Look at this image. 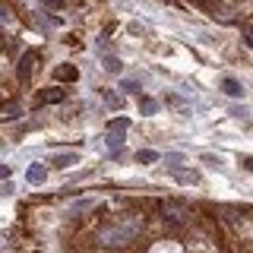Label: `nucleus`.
<instances>
[{
	"label": "nucleus",
	"mask_w": 253,
	"mask_h": 253,
	"mask_svg": "<svg viewBox=\"0 0 253 253\" xmlns=\"http://www.w3.org/2000/svg\"><path fill=\"white\" fill-rule=\"evenodd\" d=\"M244 165H247V171H253V158H247V162H244Z\"/></svg>",
	"instance_id": "obj_21"
},
{
	"label": "nucleus",
	"mask_w": 253,
	"mask_h": 253,
	"mask_svg": "<svg viewBox=\"0 0 253 253\" xmlns=\"http://www.w3.org/2000/svg\"><path fill=\"white\" fill-rule=\"evenodd\" d=\"M139 228H133V225H111V228H102L98 231V241L105 244V247H126V244L136 237Z\"/></svg>",
	"instance_id": "obj_1"
},
{
	"label": "nucleus",
	"mask_w": 253,
	"mask_h": 253,
	"mask_svg": "<svg viewBox=\"0 0 253 253\" xmlns=\"http://www.w3.org/2000/svg\"><path fill=\"white\" fill-rule=\"evenodd\" d=\"M168 165L177 171V165H184V155H181V152H177V155H168Z\"/></svg>",
	"instance_id": "obj_18"
},
{
	"label": "nucleus",
	"mask_w": 253,
	"mask_h": 253,
	"mask_svg": "<svg viewBox=\"0 0 253 253\" xmlns=\"http://www.w3.org/2000/svg\"><path fill=\"white\" fill-rule=\"evenodd\" d=\"M222 92H225V95H231V98H241L244 95V85L241 83H237V79H222Z\"/></svg>",
	"instance_id": "obj_6"
},
{
	"label": "nucleus",
	"mask_w": 253,
	"mask_h": 253,
	"mask_svg": "<svg viewBox=\"0 0 253 253\" xmlns=\"http://www.w3.org/2000/svg\"><path fill=\"white\" fill-rule=\"evenodd\" d=\"M105 70H111V73H121V61H117V57H105Z\"/></svg>",
	"instance_id": "obj_15"
},
{
	"label": "nucleus",
	"mask_w": 253,
	"mask_h": 253,
	"mask_svg": "<svg viewBox=\"0 0 253 253\" xmlns=\"http://www.w3.org/2000/svg\"><path fill=\"white\" fill-rule=\"evenodd\" d=\"M121 89H124V92H130V95H136V92H139V83H136V79H124Z\"/></svg>",
	"instance_id": "obj_16"
},
{
	"label": "nucleus",
	"mask_w": 253,
	"mask_h": 253,
	"mask_svg": "<svg viewBox=\"0 0 253 253\" xmlns=\"http://www.w3.org/2000/svg\"><path fill=\"white\" fill-rule=\"evenodd\" d=\"M126 130H130V121H126V117H117V121L108 124V133H126Z\"/></svg>",
	"instance_id": "obj_10"
},
{
	"label": "nucleus",
	"mask_w": 253,
	"mask_h": 253,
	"mask_svg": "<svg viewBox=\"0 0 253 253\" xmlns=\"http://www.w3.org/2000/svg\"><path fill=\"white\" fill-rule=\"evenodd\" d=\"M124 136H126V133H108V146H111L114 152H121V146H124Z\"/></svg>",
	"instance_id": "obj_13"
},
{
	"label": "nucleus",
	"mask_w": 253,
	"mask_h": 253,
	"mask_svg": "<svg viewBox=\"0 0 253 253\" xmlns=\"http://www.w3.org/2000/svg\"><path fill=\"white\" fill-rule=\"evenodd\" d=\"M162 212H165V218H168V222H184V218H187V209H184L181 203H174V199H165V203H162Z\"/></svg>",
	"instance_id": "obj_2"
},
{
	"label": "nucleus",
	"mask_w": 253,
	"mask_h": 253,
	"mask_svg": "<svg viewBox=\"0 0 253 253\" xmlns=\"http://www.w3.org/2000/svg\"><path fill=\"white\" fill-rule=\"evenodd\" d=\"M44 177H48V168H44V165H32V168L25 171V181L35 184V187H38V184H44Z\"/></svg>",
	"instance_id": "obj_4"
},
{
	"label": "nucleus",
	"mask_w": 253,
	"mask_h": 253,
	"mask_svg": "<svg viewBox=\"0 0 253 253\" xmlns=\"http://www.w3.org/2000/svg\"><path fill=\"white\" fill-rule=\"evenodd\" d=\"M158 158H162V155H158V152H152V149L136 152V162H139V165H152V162H158Z\"/></svg>",
	"instance_id": "obj_9"
},
{
	"label": "nucleus",
	"mask_w": 253,
	"mask_h": 253,
	"mask_svg": "<svg viewBox=\"0 0 253 253\" xmlns=\"http://www.w3.org/2000/svg\"><path fill=\"white\" fill-rule=\"evenodd\" d=\"M19 111H22V108H19V105H6V108H3V114H0V117H3V121H13V117H19Z\"/></svg>",
	"instance_id": "obj_14"
},
{
	"label": "nucleus",
	"mask_w": 253,
	"mask_h": 253,
	"mask_svg": "<svg viewBox=\"0 0 253 253\" xmlns=\"http://www.w3.org/2000/svg\"><path fill=\"white\" fill-rule=\"evenodd\" d=\"M174 181H181V184H196L199 174H196V171H174Z\"/></svg>",
	"instance_id": "obj_11"
},
{
	"label": "nucleus",
	"mask_w": 253,
	"mask_h": 253,
	"mask_svg": "<svg viewBox=\"0 0 253 253\" xmlns=\"http://www.w3.org/2000/svg\"><path fill=\"white\" fill-rule=\"evenodd\" d=\"M206 165H212V168H222V158H215V155H206Z\"/></svg>",
	"instance_id": "obj_19"
},
{
	"label": "nucleus",
	"mask_w": 253,
	"mask_h": 253,
	"mask_svg": "<svg viewBox=\"0 0 253 253\" xmlns=\"http://www.w3.org/2000/svg\"><path fill=\"white\" fill-rule=\"evenodd\" d=\"M35 66H38V54H35V51H25V57L19 61V76L29 79L32 73H35Z\"/></svg>",
	"instance_id": "obj_3"
},
{
	"label": "nucleus",
	"mask_w": 253,
	"mask_h": 253,
	"mask_svg": "<svg viewBox=\"0 0 253 253\" xmlns=\"http://www.w3.org/2000/svg\"><path fill=\"white\" fill-rule=\"evenodd\" d=\"M139 111H143L146 117L155 114V111H158V102H155V98H143V102H139Z\"/></svg>",
	"instance_id": "obj_12"
},
{
	"label": "nucleus",
	"mask_w": 253,
	"mask_h": 253,
	"mask_svg": "<svg viewBox=\"0 0 253 253\" xmlns=\"http://www.w3.org/2000/svg\"><path fill=\"white\" fill-rule=\"evenodd\" d=\"M105 98H108V105H111V108H124V102H121V95H117V92H108Z\"/></svg>",
	"instance_id": "obj_17"
},
{
	"label": "nucleus",
	"mask_w": 253,
	"mask_h": 253,
	"mask_svg": "<svg viewBox=\"0 0 253 253\" xmlns=\"http://www.w3.org/2000/svg\"><path fill=\"white\" fill-rule=\"evenodd\" d=\"M54 76L61 79V83H73V79L79 76V70H76V66H73V63H61V66H57V70H54Z\"/></svg>",
	"instance_id": "obj_5"
},
{
	"label": "nucleus",
	"mask_w": 253,
	"mask_h": 253,
	"mask_svg": "<svg viewBox=\"0 0 253 253\" xmlns=\"http://www.w3.org/2000/svg\"><path fill=\"white\" fill-rule=\"evenodd\" d=\"M244 42H247V44H253V29H244Z\"/></svg>",
	"instance_id": "obj_20"
},
{
	"label": "nucleus",
	"mask_w": 253,
	"mask_h": 253,
	"mask_svg": "<svg viewBox=\"0 0 253 253\" xmlns=\"http://www.w3.org/2000/svg\"><path fill=\"white\" fill-rule=\"evenodd\" d=\"M38 102H63V89H44V92H38Z\"/></svg>",
	"instance_id": "obj_8"
},
{
	"label": "nucleus",
	"mask_w": 253,
	"mask_h": 253,
	"mask_svg": "<svg viewBox=\"0 0 253 253\" xmlns=\"http://www.w3.org/2000/svg\"><path fill=\"white\" fill-rule=\"evenodd\" d=\"M76 158H79L76 152H63V155H57L51 165H54V168H70V165H76Z\"/></svg>",
	"instance_id": "obj_7"
}]
</instances>
